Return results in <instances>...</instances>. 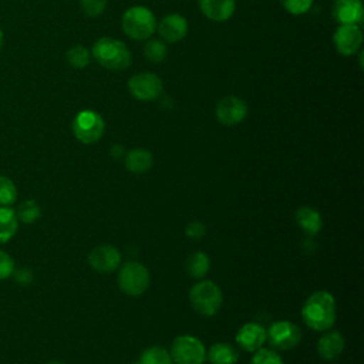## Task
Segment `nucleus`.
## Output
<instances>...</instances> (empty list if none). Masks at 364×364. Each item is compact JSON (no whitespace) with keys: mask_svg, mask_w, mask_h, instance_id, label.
<instances>
[{"mask_svg":"<svg viewBox=\"0 0 364 364\" xmlns=\"http://www.w3.org/2000/svg\"><path fill=\"white\" fill-rule=\"evenodd\" d=\"M301 317L306 326L314 331L330 330L337 317L334 296L326 290L311 293L303 303Z\"/></svg>","mask_w":364,"mask_h":364,"instance_id":"nucleus-1","label":"nucleus"},{"mask_svg":"<svg viewBox=\"0 0 364 364\" xmlns=\"http://www.w3.org/2000/svg\"><path fill=\"white\" fill-rule=\"evenodd\" d=\"M91 54L100 65L112 71H122L132 63V54L125 43L112 37L98 38L92 46Z\"/></svg>","mask_w":364,"mask_h":364,"instance_id":"nucleus-2","label":"nucleus"},{"mask_svg":"<svg viewBox=\"0 0 364 364\" xmlns=\"http://www.w3.org/2000/svg\"><path fill=\"white\" fill-rule=\"evenodd\" d=\"M189 301L198 314L212 317L219 313L223 303V294L216 283L203 279L191 287Z\"/></svg>","mask_w":364,"mask_h":364,"instance_id":"nucleus-3","label":"nucleus"},{"mask_svg":"<svg viewBox=\"0 0 364 364\" xmlns=\"http://www.w3.org/2000/svg\"><path fill=\"white\" fill-rule=\"evenodd\" d=\"M156 17L145 6L129 7L121 18L122 31L132 40H146L156 31Z\"/></svg>","mask_w":364,"mask_h":364,"instance_id":"nucleus-4","label":"nucleus"},{"mask_svg":"<svg viewBox=\"0 0 364 364\" xmlns=\"http://www.w3.org/2000/svg\"><path fill=\"white\" fill-rule=\"evenodd\" d=\"M149 282V270L141 262L129 260L119 267L118 286L128 296H141L148 289Z\"/></svg>","mask_w":364,"mask_h":364,"instance_id":"nucleus-5","label":"nucleus"},{"mask_svg":"<svg viewBox=\"0 0 364 364\" xmlns=\"http://www.w3.org/2000/svg\"><path fill=\"white\" fill-rule=\"evenodd\" d=\"M169 353L172 361L176 364H203L206 360V348L203 343L192 334H181L175 337Z\"/></svg>","mask_w":364,"mask_h":364,"instance_id":"nucleus-6","label":"nucleus"},{"mask_svg":"<svg viewBox=\"0 0 364 364\" xmlns=\"http://www.w3.org/2000/svg\"><path fill=\"white\" fill-rule=\"evenodd\" d=\"M105 131L102 117L91 109L80 111L73 119V132L75 138L82 144L97 142Z\"/></svg>","mask_w":364,"mask_h":364,"instance_id":"nucleus-7","label":"nucleus"},{"mask_svg":"<svg viewBox=\"0 0 364 364\" xmlns=\"http://www.w3.org/2000/svg\"><path fill=\"white\" fill-rule=\"evenodd\" d=\"M266 341L273 350H290L300 344L301 330L290 320H277L266 330Z\"/></svg>","mask_w":364,"mask_h":364,"instance_id":"nucleus-8","label":"nucleus"},{"mask_svg":"<svg viewBox=\"0 0 364 364\" xmlns=\"http://www.w3.org/2000/svg\"><path fill=\"white\" fill-rule=\"evenodd\" d=\"M162 80L154 73H139L129 78L128 90L139 101H154L162 92Z\"/></svg>","mask_w":364,"mask_h":364,"instance_id":"nucleus-9","label":"nucleus"},{"mask_svg":"<svg viewBox=\"0 0 364 364\" xmlns=\"http://www.w3.org/2000/svg\"><path fill=\"white\" fill-rule=\"evenodd\" d=\"M247 112L249 108L246 101L235 95L223 97L222 100H219L215 108L218 121L226 127H235L240 124L247 117Z\"/></svg>","mask_w":364,"mask_h":364,"instance_id":"nucleus-10","label":"nucleus"},{"mask_svg":"<svg viewBox=\"0 0 364 364\" xmlns=\"http://www.w3.org/2000/svg\"><path fill=\"white\" fill-rule=\"evenodd\" d=\"M333 41L341 55H353L363 44V33L358 24H340L334 31Z\"/></svg>","mask_w":364,"mask_h":364,"instance_id":"nucleus-11","label":"nucleus"},{"mask_svg":"<svg viewBox=\"0 0 364 364\" xmlns=\"http://www.w3.org/2000/svg\"><path fill=\"white\" fill-rule=\"evenodd\" d=\"M90 266L100 273H111L121 266V253L111 245H100L88 255Z\"/></svg>","mask_w":364,"mask_h":364,"instance_id":"nucleus-12","label":"nucleus"},{"mask_svg":"<svg viewBox=\"0 0 364 364\" xmlns=\"http://www.w3.org/2000/svg\"><path fill=\"white\" fill-rule=\"evenodd\" d=\"M266 341V328L255 321L245 323L237 334H236V343L237 346L249 353H255L259 350Z\"/></svg>","mask_w":364,"mask_h":364,"instance_id":"nucleus-13","label":"nucleus"},{"mask_svg":"<svg viewBox=\"0 0 364 364\" xmlns=\"http://www.w3.org/2000/svg\"><path fill=\"white\" fill-rule=\"evenodd\" d=\"M156 30L165 41L178 43L188 34V21L183 16L178 13H172L165 16L156 24Z\"/></svg>","mask_w":364,"mask_h":364,"instance_id":"nucleus-14","label":"nucleus"},{"mask_svg":"<svg viewBox=\"0 0 364 364\" xmlns=\"http://www.w3.org/2000/svg\"><path fill=\"white\" fill-rule=\"evenodd\" d=\"M344 350V337L337 330H326L317 341V353L326 361L337 360Z\"/></svg>","mask_w":364,"mask_h":364,"instance_id":"nucleus-15","label":"nucleus"},{"mask_svg":"<svg viewBox=\"0 0 364 364\" xmlns=\"http://www.w3.org/2000/svg\"><path fill=\"white\" fill-rule=\"evenodd\" d=\"M363 14L361 0H336L333 4V16L340 24H360Z\"/></svg>","mask_w":364,"mask_h":364,"instance_id":"nucleus-16","label":"nucleus"},{"mask_svg":"<svg viewBox=\"0 0 364 364\" xmlns=\"http://www.w3.org/2000/svg\"><path fill=\"white\" fill-rule=\"evenodd\" d=\"M200 11L212 21L229 20L236 9V0H199Z\"/></svg>","mask_w":364,"mask_h":364,"instance_id":"nucleus-17","label":"nucleus"},{"mask_svg":"<svg viewBox=\"0 0 364 364\" xmlns=\"http://www.w3.org/2000/svg\"><path fill=\"white\" fill-rule=\"evenodd\" d=\"M296 222L300 226V229L307 235V236H314L316 233L320 232L323 219L321 215L318 213L317 209L311 206H301L296 210Z\"/></svg>","mask_w":364,"mask_h":364,"instance_id":"nucleus-18","label":"nucleus"},{"mask_svg":"<svg viewBox=\"0 0 364 364\" xmlns=\"http://www.w3.org/2000/svg\"><path fill=\"white\" fill-rule=\"evenodd\" d=\"M154 164L152 154L144 148H134L125 154V168L132 173H144Z\"/></svg>","mask_w":364,"mask_h":364,"instance_id":"nucleus-19","label":"nucleus"},{"mask_svg":"<svg viewBox=\"0 0 364 364\" xmlns=\"http://www.w3.org/2000/svg\"><path fill=\"white\" fill-rule=\"evenodd\" d=\"M206 358L212 364H236L239 361V351L228 343H215L209 347Z\"/></svg>","mask_w":364,"mask_h":364,"instance_id":"nucleus-20","label":"nucleus"},{"mask_svg":"<svg viewBox=\"0 0 364 364\" xmlns=\"http://www.w3.org/2000/svg\"><path fill=\"white\" fill-rule=\"evenodd\" d=\"M18 229L16 210L9 206H0V243L9 242Z\"/></svg>","mask_w":364,"mask_h":364,"instance_id":"nucleus-21","label":"nucleus"},{"mask_svg":"<svg viewBox=\"0 0 364 364\" xmlns=\"http://www.w3.org/2000/svg\"><path fill=\"white\" fill-rule=\"evenodd\" d=\"M210 269V259L205 252H195L186 260V272L193 279H203Z\"/></svg>","mask_w":364,"mask_h":364,"instance_id":"nucleus-22","label":"nucleus"},{"mask_svg":"<svg viewBox=\"0 0 364 364\" xmlns=\"http://www.w3.org/2000/svg\"><path fill=\"white\" fill-rule=\"evenodd\" d=\"M138 364H173V361L166 348L161 346H151L142 351Z\"/></svg>","mask_w":364,"mask_h":364,"instance_id":"nucleus-23","label":"nucleus"},{"mask_svg":"<svg viewBox=\"0 0 364 364\" xmlns=\"http://www.w3.org/2000/svg\"><path fill=\"white\" fill-rule=\"evenodd\" d=\"M16 215L24 223H34L41 216V208L36 200L27 199L18 205Z\"/></svg>","mask_w":364,"mask_h":364,"instance_id":"nucleus-24","label":"nucleus"},{"mask_svg":"<svg viewBox=\"0 0 364 364\" xmlns=\"http://www.w3.org/2000/svg\"><path fill=\"white\" fill-rule=\"evenodd\" d=\"M67 61L73 68H85L90 64L91 60V53L88 48H85L84 46H73L67 54Z\"/></svg>","mask_w":364,"mask_h":364,"instance_id":"nucleus-25","label":"nucleus"},{"mask_svg":"<svg viewBox=\"0 0 364 364\" xmlns=\"http://www.w3.org/2000/svg\"><path fill=\"white\" fill-rule=\"evenodd\" d=\"M168 54V47L161 40H149L144 46V57L151 63H161Z\"/></svg>","mask_w":364,"mask_h":364,"instance_id":"nucleus-26","label":"nucleus"},{"mask_svg":"<svg viewBox=\"0 0 364 364\" xmlns=\"http://www.w3.org/2000/svg\"><path fill=\"white\" fill-rule=\"evenodd\" d=\"M17 199V188L11 179L0 175V206H10Z\"/></svg>","mask_w":364,"mask_h":364,"instance_id":"nucleus-27","label":"nucleus"},{"mask_svg":"<svg viewBox=\"0 0 364 364\" xmlns=\"http://www.w3.org/2000/svg\"><path fill=\"white\" fill-rule=\"evenodd\" d=\"M250 364H283V360L276 350L260 347L253 353Z\"/></svg>","mask_w":364,"mask_h":364,"instance_id":"nucleus-28","label":"nucleus"},{"mask_svg":"<svg viewBox=\"0 0 364 364\" xmlns=\"http://www.w3.org/2000/svg\"><path fill=\"white\" fill-rule=\"evenodd\" d=\"M280 1H282L283 7L290 14H294V16L307 13L313 4V0H280Z\"/></svg>","mask_w":364,"mask_h":364,"instance_id":"nucleus-29","label":"nucleus"},{"mask_svg":"<svg viewBox=\"0 0 364 364\" xmlns=\"http://www.w3.org/2000/svg\"><path fill=\"white\" fill-rule=\"evenodd\" d=\"M80 4L88 17H97L105 10L107 0H80Z\"/></svg>","mask_w":364,"mask_h":364,"instance_id":"nucleus-30","label":"nucleus"},{"mask_svg":"<svg viewBox=\"0 0 364 364\" xmlns=\"http://www.w3.org/2000/svg\"><path fill=\"white\" fill-rule=\"evenodd\" d=\"M14 269H16V266H14V260L11 259V256L0 249V280L10 277L13 274Z\"/></svg>","mask_w":364,"mask_h":364,"instance_id":"nucleus-31","label":"nucleus"},{"mask_svg":"<svg viewBox=\"0 0 364 364\" xmlns=\"http://www.w3.org/2000/svg\"><path fill=\"white\" fill-rule=\"evenodd\" d=\"M205 235H206V226H205L202 222H199V220L191 222V223L186 226V236H188L189 239L199 240V239H202Z\"/></svg>","mask_w":364,"mask_h":364,"instance_id":"nucleus-32","label":"nucleus"},{"mask_svg":"<svg viewBox=\"0 0 364 364\" xmlns=\"http://www.w3.org/2000/svg\"><path fill=\"white\" fill-rule=\"evenodd\" d=\"M14 279L20 284H28L33 282V272L28 267H18L13 272Z\"/></svg>","mask_w":364,"mask_h":364,"instance_id":"nucleus-33","label":"nucleus"},{"mask_svg":"<svg viewBox=\"0 0 364 364\" xmlns=\"http://www.w3.org/2000/svg\"><path fill=\"white\" fill-rule=\"evenodd\" d=\"M124 154H125V151H124V146H122V145L117 144V145H112V146H111V155H112V156L119 158V156H122Z\"/></svg>","mask_w":364,"mask_h":364,"instance_id":"nucleus-34","label":"nucleus"},{"mask_svg":"<svg viewBox=\"0 0 364 364\" xmlns=\"http://www.w3.org/2000/svg\"><path fill=\"white\" fill-rule=\"evenodd\" d=\"M3 40H4V36H3V31H1V28H0V48H1V46H3Z\"/></svg>","mask_w":364,"mask_h":364,"instance_id":"nucleus-35","label":"nucleus"},{"mask_svg":"<svg viewBox=\"0 0 364 364\" xmlns=\"http://www.w3.org/2000/svg\"><path fill=\"white\" fill-rule=\"evenodd\" d=\"M48 364H61V363L60 361H50Z\"/></svg>","mask_w":364,"mask_h":364,"instance_id":"nucleus-36","label":"nucleus"},{"mask_svg":"<svg viewBox=\"0 0 364 364\" xmlns=\"http://www.w3.org/2000/svg\"><path fill=\"white\" fill-rule=\"evenodd\" d=\"M132 364H138V363H132Z\"/></svg>","mask_w":364,"mask_h":364,"instance_id":"nucleus-37","label":"nucleus"}]
</instances>
